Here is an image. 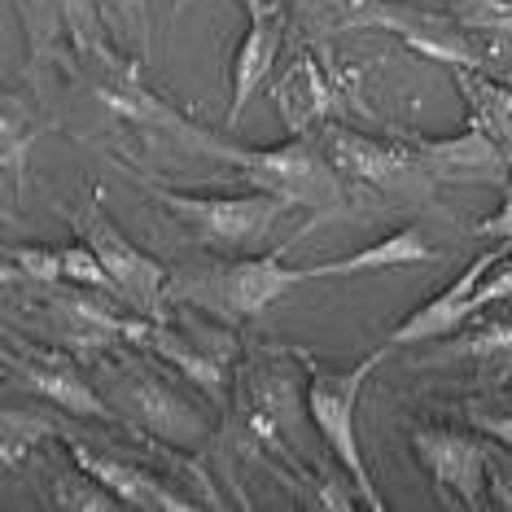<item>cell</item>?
<instances>
[{
  "label": "cell",
  "mask_w": 512,
  "mask_h": 512,
  "mask_svg": "<svg viewBox=\"0 0 512 512\" xmlns=\"http://www.w3.org/2000/svg\"><path fill=\"white\" fill-rule=\"evenodd\" d=\"M110 14L119 18V27L127 31V36H136V44H141V53L149 49V0H106Z\"/></svg>",
  "instance_id": "cell-23"
},
{
  "label": "cell",
  "mask_w": 512,
  "mask_h": 512,
  "mask_svg": "<svg viewBox=\"0 0 512 512\" xmlns=\"http://www.w3.org/2000/svg\"><path fill=\"white\" fill-rule=\"evenodd\" d=\"M329 162L342 176L372 184L381 193H425L434 184V176L416 158V149H390L351 132H329Z\"/></svg>",
  "instance_id": "cell-7"
},
{
  "label": "cell",
  "mask_w": 512,
  "mask_h": 512,
  "mask_svg": "<svg viewBox=\"0 0 512 512\" xmlns=\"http://www.w3.org/2000/svg\"><path fill=\"white\" fill-rule=\"evenodd\" d=\"M504 298H512V263L508 267H491V281L486 285H477V294H473V302L469 307L473 311H482V307H491V302H504Z\"/></svg>",
  "instance_id": "cell-24"
},
{
  "label": "cell",
  "mask_w": 512,
  "mask_h": 512,
  "mask_svg": "<svg viewBox=\"0 0 512 512\" xmlns=\"http://www.w3.org/2000/svg\"><path fill=\"white\" fill-rule=\"evenodd\" d=\"M276 101H281V114H285V123L294 127V132H302L311 119H320V114L333 106L329 88H324V79H320V71L311 62H298L294 71H289L281 92H276Z\"/></svg>",
  "instance_id": "cell-18"
},
{
  "label": "cell",
  "mask_w": 512,
  "mask_h": 512,
  "mask_svg": "<svg viewBox=\"0 0 512 512\" xmlns=\"http://www.w3.org/2000/svg\"><path fill=\"white\" fill-rule=\"evenodd\" d=\"M27 276L31 285H57L66 281L62 250H40V246H9L5 250V281Z\"/></svg>",
  "instance_id": "cell-20"
},
{
  "label": "cell",
  "mask_w": 512,
  "mask_h": 512,
  "mask_svg": "<svg viewBox=\"0 0 512 512\" xmlns=\"http://www.w3.org/2000/svg\"><path fill=\"white\" fill-rule=\"evenodd\" d=\"M145 189L162 211L176 215L202 241H259L289 211L285 197L263 193V189L246 197H193V193L158 189V184H145Z\"/></svg>",
  "instance_id": "cell-3"
},
{
  "label": "cell",
  "mask_w": 512,
  "mask_h": 512,
  "mask_svg": "<svg viewBox=\"0 0 512 512\" xmlns=\"http://www.w3.org/2000/svg\"><path fill=\"white\" fill-rule=\"evenodd\" d=\"M62 267H66V285H88V289H110L114 294V281H110V272H106V263L97 259V250L88 246H71V250H62Z\"/></svg>",
  "instance_id": "cell-22"
},
{
  "label": "cell",
  "mask_w": 512,
  "mask_h": 512,
  "mask_svg": "<svg viewBox=\"0 0 512 512\" xmlns=\"http://www.w3.org/2000/svg\"><path fill=\"white\" fill-rule=\"evenodd\" d=\"M412 447H416V456L425 460V469L464 499V508H482V482H486L482 442L460 438V434H451V429H416Z\"/></svg>",
  "instance_id": "cell-11"
},
{
  "label": "cell",
  "mask_w": 512,
  "mask_h": 512,
  "mask_svg": "<svg viewBox=\"0 0 512 512\" xmlns=\"http://www.w3.org/2000/svg\"><path fill=\"white\" fill-rule=\"evenodd\" d=\"M342 27H386L394 36H403L412 49H421L429 57H442V62H456V66H477V53L456 36L447 18L421 14V9H407V5H377V0H359L355 9H342Z\"/></svg>",
  "instance_id": "cell-9"
},
{
  "label": "cell",
  "mask_w": 512,
  "mask_h": 512,
  "mask_svg": "<svg viewBox=\"0 0 512 512\" xmlns=\"http://www.w3.org/2000/svg\"><path fill=\"white\" fill-rule=\"evenodd\" d=\"M106 394L114 412H127L136 425H145L158 438H171L180 447H193L206 438V421L197 416V407L184 403L167 381H158L154 372L136 364H114L106 372Z\"/></svg>",
  "instance_id": "cell-6"
},
{
  "label": "cell",
  "mask_w": 512,
  "mask_h": 512,
  "mask_svg": "<svg viewBox=\"0 0 512 512\" xmlns=\"http://www.w3.org/2000/svg\"><path fill=\"white\" fill-rule=\"evenodd\" d=\"M184 5H189V0H176V9H184Z\"/></svg>",
  "instance_id": "cell-27"
},
{
  "label": "cell",
  "mask_w": 512,
  "mask_h": 512,
  "mask_svg": "<svg viewBox=\"0 0 512 512\" xmlns=\"http://www.w3.org/2000/svg\"><path fill=\"white\" fill-rule=\"evenodd\" d=\"M5 368L14 377V386H27L31 394L49 399L53 407L62 412H75V416H114L110 412V399H101L97 390L79 377V368L71 364L66 355L57 351H18V346H5Z\"/></svg>",
  "instance_id": "cell-8"
},
{
  "label": "cell",
  "mask_w": 512,
  "mask_h": 512,
  "mask_svg": "<svg viewBox=\"0 0 512 512\" xmlns=\"http://www.w3.org/2000/svg\"><path fill=\"white\" fill-rule=\"evenodd\" d=\"M281 36H285V18L276 5H267L263 14L250 18V31L241 36L237 44V57H232V110H228V123L241 119L246 101L259 92V84L272 75L276 66V53H281Z\"/></svg>",
  "instance_id": "cell-15"
},
{
  "label": "cell",
  "mask_w": 512,
  "mask_h": 512,
  "mask_svg": "<svg viewBox=\"0 0 512 512\" xmlns=\"http://www.w3.org/2000/svg\"><path fill=\"white\" fill-rule=\"evenodd\" d=\"M71 456L84 473L97 477L106 491H114V499H119L123 508H141V512H171V508H193L189 499L162 491V482H154L149 473L132 469V464L114 460V456H97V451H88V442H71Z\"/></svg>",
  "instance_id": "cell-16"
},
{
  "label": "cell",
  "mask_w": 512,
  "mask_h": 512,
  "mask_svg": "<svg viewBox=\"0 0 512 512\" xmlns=\"http://www.w3.org/2000/svg\"><path fill=\"white\" fill-rule=\"evenodd\" d=\"M228 162H237L241 176L254 189L285 197L289 206H329L342 202V180L337 167L324 162L311 145H281V149H232Z\"/></svg>",
  "instance_id": "cell-4"
},
{
  "label": "cell",
  "mask_w": 512,
  "mask_h": 512,
  "mask_svg": "<svg viewBox=\"0 0 512 512\" xmlns=\"http://www.w3.org/2000/svg\"><path fill=\"white\" fill-rule=\"evenodd\" d=\"M394 346H381V351L364 355L355 368H320L311 364V390H307V407H311V421L320 425L324 442L333 447V456L342 460V469L351 473L359 504L364 508H381V495L372 491V477L368 464L359 456V429H355V407H359V390H364L368 372L381 368Z\"/></svg>",
  "instance_id": "cell-1"
},
{
  "label": "cell",
  "mask_w": 512,
  "mask_h": 512,
  "mask_svg": "<svg viewBox=\"0 0 512 512\" xmlns=\"http://www.w3.org/2000/svg\"><path fill=\"white\" fill-rule=\"evenodd\" d=\"M132 342H145L149 351L171 359V368H180L184 377H193L197 386H206L219 399L224 394V364L232 355V337H206V333H180L162 320H132Z\"/></svg>",
  "instance_id": "cell-10"
},
{
  "label": "cell",
  "mask_w": 512,
  "mask_h": 512,
  "mask_svg": "<svg viewBox=\"0 0 512 512\" xmlns=\"http://www.w3.org/2000/svg\"><path fill=\"white\" fill-rule=\"evenodd\" d=\"M477 232H482V237H512V197H508L504 211H499L495 219H486V224L477 228Z\"/></svg>",
  "instance_id": "cell-26"
},
{
  "label": "cell",
  "mask_w": 512,
  "mask_h": 512,
  "mask_svg": "<svg viewBox=\"0 0 512 512\" xmlns=\"http://www.w3.org/2000/svg\"><path fill=\"white\" fill-rule=\"evenodd\" d=\"M456 18H460V27L512 40V0H460Z\"/></svg>",
  "instance_id": "cell-21"
},
{
  "label": "cell",
  "mask_w": 512,
  "mask_h": 512,
  "mask_svg": "<svg viewBox=\"0 0 512 512\" xmlns=\"http://www.w3.org/2000/svg\"><path fill=\"white\" fill-rule=\"evenodd\" d=\"M49 434H53V425L44 421L40 412H18V407H5V416H0V460H5V469H14V464L27 456L40 438H49Z\"/></svg>",
  "instance_id": "cell-19"
},
{
  "label": "cell",
  "mask_w": 512,
  "mask_h": 512,
  "mask_svg": "<svg viewBox=\"0 0 512 512\" xmlns=\"http://www.w3.org/2000/svg\"><path fill=\"white\" fill-rule=\"evenodd\" d=\"M40 307L44 320H49V337L62 346L92 351V346H110L119 337H132V320H119L110 307L75 294V289H49L40 298Z\"/></svg>",
  "instance_id": "cell-12"
},
{
  "label": "cell",
  "mask_w": 512,
  "mask_h": 512,
  "mask_svg": "<svg viewBox=\"0 0 512 512\" xmlns=\"http://www.w3.org/2000/svg\"><path fill=\"white\" fill-rule=\"evenodd\" d=\"M416 158H421V167L434 180H491V184H499L512 167L504 158V149H499L482 127H469L456 141H421L416 145Z\"/></svg>",
  "instance_id": "cell-14"
},
{
  "label": "cell",
  "mask_w": 512,
  "mask_h": 512,
  "mask_svg": "<svg viewBox=\"0 0 512 512\" xmlns=\"http://www.w3.org/2000/svg\"><path fill=\"white\" fill-rule=\"evenodd\" d=\"M469 421L482 429V434H491L499 442H508L512 447V416H486V412H469Z\"/></svg>",
  "instance_id": "cell-25"
},
{
  "label": "cell",
  "mask_w": 512,
  "mask_h": 512,
  "mask_svg": "<svg viewBox=\"0 0 512 512\" xmlns=\"http://www.w3.org/2000/svg\"><path fill=\"white\" fill-rule=\"evenodd\" d=\"M289 246H294V237H289L276 254H267V259L228 263V267H215V272H206V276L176 281V285H167V298L197 302V307H215V311H224V316H259L267 302H276L294 285L311 281L307 267H285L281 263V254Z\"/></svg>",
  "instance_id": "cell-2"
},
{
  "label": "cell",
  "mask_w": 512,
  "mask_h": 512,
  "mask_svg": "<svg viewBox=\"0 0 512 512\" xmlns=\"http://www.w3.org/2000/svg\"><path fill=\"white\" fill-rule=\"evenodd\" d=\"M438 254L425 246V237L416 228H399L390 237H381L377 246H364L359 254L333 263H316L307 267L311 281H333V276H359V272H390V267H416V263H434Z\"/></svg>",
  "instance_id": "cell-17"
},
{
  "label": "cell",
  "mask_w": 512,
  "mask_h": 512,
  "mask_svg": "<svg viewBox=\"0 0 512 512\" xmlns=\"http://www.w3.org/2000/svg\"><path fill=\"white\" fill-rule=\"evenodd\" d=\"M504 263V250H491V254H477V259L460 272V281L451 285V289H442V294L434 302H425L416 316H407L399 329L390 333V346H407V342H429V337H442V333H451L460 320H469L473 316V294H477V285H482V276L491 272V267Z\"/></svg>",
  "instance_id": "cell-13"
},
{
  "label": "cell",
  "mask_w": 512,
  "mask_h": 512,
  "mask_svg": "<svg viewBox=\"0 0 512 512\" xmlns=\"http://www.w3.org/2000/svg\"><path fill=\"white\" fill-rule=\"evenodd\" d=\"M79 237L88 241L92 250H97V259L106 263L110 281H114V294L123 302H132L141 316L149 320H162V298H167V272H162L158 259H149L145 250H136L132 241L123 237L119 228H114V219L101 211V189L92 197L88 215L75 219Z\"/></svg>",
  "instance_id": "cell-5"
}]
</instances>
